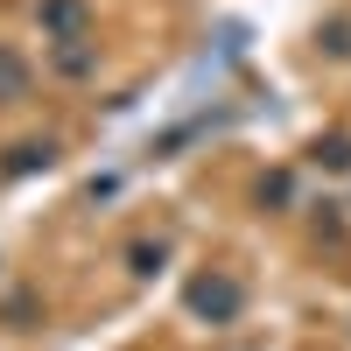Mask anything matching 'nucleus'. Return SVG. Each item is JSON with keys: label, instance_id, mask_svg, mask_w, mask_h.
Segmentation results:
<instances>
[{"label": "nucleus", "instance_id": "nucleus-4", "mask_svg": "<svg viewBox=\"0 0 351 351\" xmlns=\"http://www.w3.org/2000/svg\"><path fill=\"white\" fill-rule=\"evenodd\" d=\"M316 162H324V169H351V141H344V134L316 141Z\"/></svg>", "mask_w": 351, "mask_h": 351}, {"label": "nucleus", "instance_id": "nucleus-3", "mask_svg": "<svg viewBox=\"0 0 351 351\" xmlns=\"http://www.w3.org/2000/svg\"><path fill=\"white\" fill-rule=\"evenodd\" d=\"M21 92H28V64L14 49H0V99H21Z\"/></svg>", "mask_w": 351, "mask_h": 351}, {"label": "nucleus", "instance_id": "nucleus-1", "mask_svg": "<svg viewBox=\"0 0 351 351\" xmlns=\"http://www.w3.org/2000/svg\"><path fill=\"white\" fill-rule=\"evenodd\" d=\"M239 302H246V288H239V281H225V274L190 281V309H197V316H211V324H232V316H239Z\"/></svg>", "mask_w": 351, "mask_h": 351}, {"label": "nucleus", "instance_id": "nucleus-7", "mask_svg": "<svg viewBox=\"0 0 351 351\" xmlns=\"http://www.w3.org/2000/svg\"><path fill=\"white\" fill-rule=\"evenodd\" d=\"M162 267V246H134V274H155Z\"/></svg>", "mask_w": 351, "mask_h": 351}, {"label": "nucleus", "instance_id": "nucleus-5", "mask_svg": "<svg viewBox=\"0 0 351 351\" xmlns=\"http://www.w3.org/2000/svg\"><path fill=\"white\" fill-rule=\"evenodd\" d=\"M316 43H324L330 56H351V21H330V28H324V36H316Z\"/></svg>", "mask_w": 351, "mask_h": 351}, {"label": "nucleus", "instance_id": "nucleus-2", "mask_svg": "<svg viewBox=\"0 0 351 351\" xmlns=\"http://www.w3.org/2000/svg\"><path fill=\"white\" fill-rule=\"evenodd\" d=\"M43 28H49V36H64V43H77V28H84V0H49V8H43Z\"/></svg>", "mask_w": 351, "mask_h": 351}, {"label": "nucleus", "instance_id": "nucleus-6", "mask_svg": "<svg viewBox=\"0 0 351 351\" xmlns=\"http://www.w3.org/2000/svg\"><path fill=\"white\" fill-rule=\"evenodd\" d=\"M36 162H49V141H28V148H14V169H36Z\"/></svg>", "mask_w": 351, "mask_h": 351}]
</instances>
